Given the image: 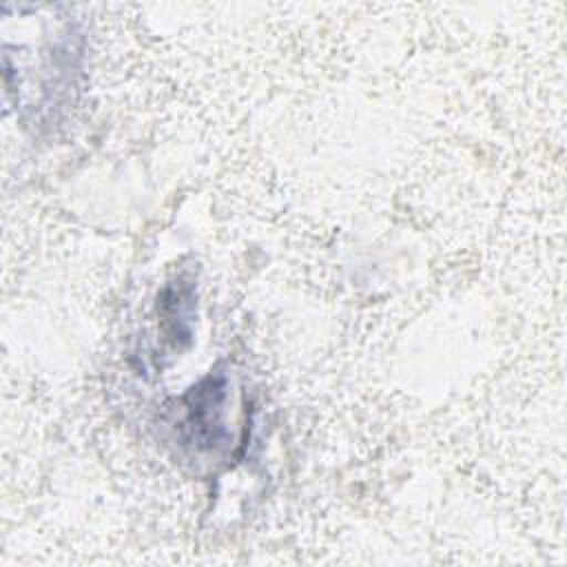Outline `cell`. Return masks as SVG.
<instances>
[{"label":"cell","instance_id":"1","mask_svg":"<svg viewBox=\"0 0 567 567\" xmlns=\"http://www.w3.org/2000/svg\"><path fill=\"white\" fill-rule=\"evenodd\" d=\"M224 374H208L184 396L182 427L197 450H215L226 436L224 430Z\"/></svg>","mask_w":567,"mask_h":567},{"label":"cell","instance_id":"2","mask_svg":"<svg viewBox=\"0 0 567 567\" xmlns=\"http://www.w3.org/2000/svg\"><path fill=\"white\" fill-rule=\"evenodd\" d=\"M159 323L166 332V339L179 350L182 346L190 343V317H193V290L190 286L177 281L166 286L159 303Z\"/></svg>","mask_w":567,"mask_h":567}]
</instances>
